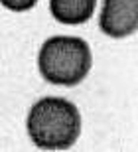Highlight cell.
<instances>
[{
  "label": "cell",
  "instance_id": "6da1fadb",
  "mask_svg": "<svg viewBox=\"0 0 138 152\" xmlns=\"http://www.w3.org/2000/svg\"><path fill=\"white\" fill-rule=\"evenodd\" d=\"M26 129L39 150H67L79 138L81 115L63 97H44L32 105Z\"/></svg>",
  "mask_w": 138,
  "mask_h": 152
},
{
  "label": "cell",
  "instance_id": "7a4b0ae2",
  "mask_svg": "<svg viewBox=\"0 0 138 152\" xmlns=\"http://www.w3.org/2000/svg\"><path fill=\"white\" fill-rule=\"evenodd\" d=\"M93 65L91 50L77 36H53L39 48L38 67L42 77L51 85L73 87L89 75Z\"/></svg>",
  "mask_w": 138,
  "mask_h": 152
},
{
  "label": "cell",
  "instance_id": "3957f363",
  "mask_svg": "<svg viewBox=\"0 0 138 152\" xmlns=\"http://www.w3.org/2000/svg\"><path fill=\"white\" fill-rule=\"evenodd\" d=\"M99 28L110 38L132 36L138 28V0H105L99 16Z\"/></svg>",
  "mask_w": 138,
  "mask_h": 152
},
{
  "label": "cell",
  "instance_id": "277c9868",
  "mask_svg": "<svg viewBox=\"0 0 138 152\" xmlns=\"http://www.w3.org/2000/svg\"><path fill=\"white\" fill-rule=\"evenodd\" d=\"M97 0H50L51 16L61 24H85L93 18Z\"/></svg>",
  "mask_w": 138,
  "mask_h": 152
},
{
  "label": "cell",
  "instance_id": "5b68a950",
  "mask_svg": "<svg viewBox=\"0 0 138 152\" xmlns=\"http://www.w3.org/2000/svg\"><path fill=\"white\" fill-rule=\"evenodd\" d=\"M0 4L12 12H26L38 4V0H0Z\"/></svg>",
  "mask_w": 138,
  "mask_h": 152
}]
</instances>
